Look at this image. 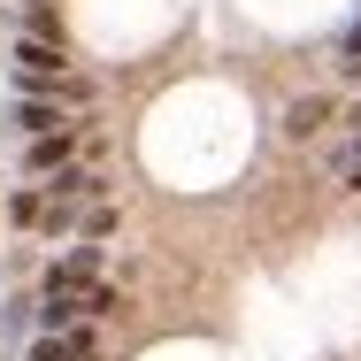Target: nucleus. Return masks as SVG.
Returning a JSON list of instances; mask_svg holds the SVG:
<instances>
[{
	"instance_id": "obj_1",
	"label": "nucleus",
	"mask_w": 361,
	"mask_h": 361,
	"mask_svg": "<svg viewBox=\"0 0 361 361\" xmlns=\"http://www.w3.org/2000/svg\"><path fill=\"white\" fill-rule=\"evenodd\" d=\"M16 85L23 92H62V47L54 39H16Z\"/></svg>"
},
{
	"instance_id": "obj_2",
	"label": "nucleus",
	"mask_w": 361,
	"mask_h": 361,
	"mask_svg": "<svg viewBox=\"0 0 361 361\" xmlns=\"http://www.w3.org/2000/svg\"><path fill=\"white\" fill-rule=\"evenodd\" d=\"M70 146H77L70 123H62V131H39V139L23 146V169H31V177H54V169H70Z\"/></svg>"
},
{
	"instance_id": "obj_3",
	"label": "nucleus",
	"mask_w": 361,
	"mask_h": 361,
	"mask_svg": "<svg viewBox=\"0 0 361 361\" xmlns=\"http://www.w3.org/2000/svg\"><path fill=\"white\" fill-rule=\"evenodd\" d=\"M8 123H16V131H23V139H39V131H62V108H54V100H39V92H23V100H16V116H8Z\"/></svg>"
},
{
	"instance_id": "obj_4",
	"label": "nucleus",
	"mask_w": 361,
	"mask_h": 361,
	"mask_svg": "<svg viewBox=\"0 0 361 361\" xmlns=\"http://www.w3.org/2000/svg\"><path fill=\"white\" fill-rule=\"evenodd\" d=\"M323 116H331V100H323V92L292 100V108H285V139H315V131H323Z\"/></svg>"
},
{
	"instance_id": "obj_5",
	"label": "nucleus",
	"mask_w": 361,
	"mask_h": 361,
	"mask_svg": "<svg viewBox=\"0 0 361 361\" xmlns=\"http://www.w3.org/2000/svg\"><path fill=\"white\" fill-rule=\"evenodd\" d=\"M92 354V338H85V331H54V338H39V346H31V361H85Z\"/></svg>"
},
{
	"instance_id": "obj_6",
	"label": "nucleus",
	"mask_w": 361,
	"mask_h": 361,
	"mask_svg": "<svg viewBox=\"0 0 361 361\" xmlns=\"http://www.w3.org/2000/svg\"><path fill=\"white\" fill-rule=\"evenodd\" d=\"M23 323H31V300H8L0 307V338H23Z\"/></svg>"
},
{
	"instance_id": "obj_7",
	"label": "nucleus",
	"mask_w": 361,
	"mask_h": 361,
	"mask_svg": "<svg viewBox=\"0 0 361 361\" xmlns=\"http://www.w3.org/2000/svg\"><path fill=\"white\" fill-rule=\"evenodd\" d=\"M346 185H354V192H361V161H346Z\"/></svg>"
},
{
	"instance_id": "obj_8",
	"label": "nucleus",
	"mask_w": 361,
	"mask_h": 361,
	"mask_svg": "<svg viewBox=\"0 0 361 361\" xmlns=\"http://www.w3.org/2000/svg\"><path fill=\"white\" fill-rule=\"evenodd\" d=\"M338 70H346V77H361V54H346V62H338Z\"/></svg>"
},
{
	"instance_id": "obj_9",
	"label": "nucleus",
	"mask_w": 361,
	"mask_h": 361,
	"mask_svg": "<svg viewBox=\"0 0 361 361\" xmlns=\"http://www.w3.org/2000/svg\"><path fill=\"white\" fill-rule=\"evenodd\" d=\"M346 54H361V23H354V39H346Z\"/></svg>"
},
{
	"instance_id": "obj_10",
	"label": "nucleus",
	"mask_w": 361,
	"mask_h": 361,
	"mask_svg": "<svg viewBox=\"0 0 361 361\" xmlns=\"http://www.w3.org/2000/svg\"><path fill=\"white\" fill-rule=\"evenodd\" d=\"M354 131H361V100H354Z\"/></svg>"
}]
</instances>
